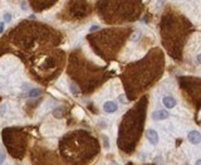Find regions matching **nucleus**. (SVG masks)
I'll use <instances>...</instances> for the list:
<instances>
[{"label": "nucleus", "mask_w": 201, "mask_h": 165, "mask_svg": "<svg viewBox=\"0 0 201 165\" xmlns=\"http://www.w3.org/2000/svg\"><path fill=\"white\" fill-rule=\"evenodd\" d=\"M146 138H147V140H148L152 145H157V144H158L160 138H158V134L156 133V130L148 129V130L146 131Z\"/></svg>", "instance_id": "f257e3e1"}, {"label": "nucleus", "mask_w": 201, "mask_h": 165, "mask_svg": "<svg viewBox=\"0 0 201 165\" xmlns=\"http://www.w3.org/2000/svg\"><path fill=\"white\" fill-rule=\"evenodd\" d=\"M187 139H189V141H190L191 144H194V145H199V144H200V141H201V135H200L199 131H196V130H191L190 133L187 134Z\"/></svg>", "instance_id": "f03ea898"}, {"label": "nucleus", "mask_w": 201, "mask_h": 165, "mask_svg": "<svg viewBox=\"0 0 201 165\" xmlns=\"http://www.w3.org/2000/svg\"><path fill=\"white\" fill-rule=\"evenodd\" d=\"M169 112H167L166 110H156L152 112V120L155 121H161V120H166L167 117H169Z\"/></svg>", "instance_id": "7ed1b4c3"}, {"label": "nucleus", "mask_w": 201, "mask_h": 165, "mask_svg": "<svg viewBox=\"0 0 201 165\" xmlns=\"http://www.w3.org/2000/svg\"><path fill=\"white\" fill-rule=\"evenodd\" d=\"M117 104L116 102H113V101H107V102H105V105H103V110H105V112H107V114H113V112H116L117 111Z\"/></svg>", "instance_id": "20e7f679"}, {"label": "nucleus", "mask_w": 201, "mask_h": 165, "mask_svg": "<svg viewBox=\"0 0 201 165\" xmlns=\"http://www.w3.org/2000/svg\"><path fill=\"white\" fill-rule=\"evenodd\" d=\"M162 102H163V105H165L167 109H172V107L176 106V100H175L174 97H171V96H166V97H163Z\"/></svg>", "instance_id": "39448f33"}, {"label": "nucleus", "mask_w": 201, "mask_h": 165, "mask_svg": "<svg viewBox=\"0 0 201 165\" xmlns=\"http://www.w3.org/2000/svg\"><path fill=\"white\" fill-rule=\"evenodd\" d=\"M40 95V88H30L29 92H28V96L30 98H35Z\"/></svg>", "instance_id": "423d86ee"}, {"label": "nucleus", "mask_w": 201, "mask_h": 165, "mask_svg": "<svg viewBox=\"0 0 201 165\" xmlns=\"http://www.w3.org/2000/svg\"><path fill=\"white\" fill-rule=\"evenodd\" d=\"M141 34H142L141 30H136V32H135V33H133V34L131 36V41H132V42H137V41L140 39Z\"/></svg>", "instance_id": "0eeeda50"}, {"label": "nucleus", "mask_w": 201, "mask_h": 165, "mask_svg": "<svg viewBox=\"0 0 201 165\" xmlns=\"http://www.w3.org/2000/svg\"><path fill=\"white\" fill-rule=\"evenodd\" d=\"M8 111V104H3V105H0V117H4L5 114Z\"/></svg>", "instance_id": "6e6552de"}, {"label": "nucleus", "mask_w": 201, "mask_h": 165, "mask_svg": "<svg viewBox=\"0 0 201 165\" xmlns=\"http://www.w3.org/2000/svg\"><path fill=\"white\" fill-rule=\"evenodd\" d=\"M62 114H63V111L60 110V107H58V109H55V110L53 111L54 117H60V116H62Z\"/></svg>", "instance_id": "1a4fd4ad"}, {"label": "nucleus", "mask_w": 201, "mask_h": 165, "mask_svg": "<svg viewBox=\"0 0 201 165\" xmlns=\"http://www.w3.org/2000/svg\"><path fill=\"white\" fill-rule=\"evenodd\" d=\"M12 22V14L10 13H5L4 14V23H10Z\"/></svg>", "instance_id": "9d476101"}, {"label": "nucleus", "mask_w": 201, "mask_h": 165, "mask_svg": "<svg viewBox=\"0 0 201 165\" xmlns=\"http://www.w3.org/2000/svg\"><path fill=\"white\" fill-rule=\"evenodd\" d=\"M69 88H71V91H72V92H73V93H74V95H77V93H79V90H78V88H77V86H76V85H74V83H72V85H71V87H69Z\"/></svg>", "instance_id": "9b49d317"}, {"label": "nucleus", "mask_w": 201, "mask_h": 165, "mask_svg": "<svg viewBox=\"0 0 201 165\" xmlns=\"http://www.w3.org/2000/svg\"><path fill=\"white\" fill-rule=\"evenodd\" d=\"M102 138H103V144H105V148H106V149H108V148H110V141H108V136L103 135Z\"/></svg>", "instance_id": "f8f14e48"}, {"label": "nucleus", "mask_w": 201, "mask_h": 165, "mask_svg": "<svg viewBox=\"0 0 201 165\" xmlns=\"http://www.w3.org/2000/svg\"><path fill=\"white\" fill-rule=\"evenodd\" d=\"M74 114H78L79 117H83V115H84L83 110H81V109H76V110H74Z\"/></svg>", "instance_id": "ddd939ff"}, {"label": "nucleus", "mask_w": 201, "mask_h": 165, "mask_svg": "<svg viewBox=\"0 0 201 165\" xmlns=\"http://www.w3.org/2000/svg\"><path fill=\"white\" fill-rule=\"evenodd\" d=\"M4 160H5V155H4V153L2 151V149H0V164H3Z\"/></svg>", "instance_id": "4468645a"}, {"label": "nucleus", "mask_w": 201, "mask_h": 165, "mask_svg": "<svg viewBox=\"0 0 201 165\" xmlns=\"http://www.w3.org/2000/svg\"><path fill=\"white\" fill-rule=\"evenodd\" d=\"M28 9V7H26V2H25V0H23V2H21V10H26Z\"/></svg>", "instance_id": "2eb2a0df"}, {"label": "nucleus", "mask_w": 201, "mask_h": 165, "mask_svg": "<svg viewBox=\"0 0 201 165\" xmlns=\"http://www.w3.org/2000/svg\"><path fill=\"white\" fill-rule=\"evenodd\" d=\"M99 29V27L98 25H93V27H91L89 28V32H94V30H98Z\"/></svg>", "instance_id": "dca6fc26"}, {"label": "nucleus", "mask_w": 201, "mask_h": 165, "mask_svg": "<svg viewBox=\"0 0 201 165\" xmlns=\"http://www.w3.org/2000/svg\"><path fill=\"white\" fill-rule=\"evenodd\" d=\"M4 32V22H0V33Z\"/></svg>", "instance_id": "f3484780"}, {"label": "nucleus", "mask_w": 201, "mask_h": 165, "mask_svg": "<svg viewBox=\"0 0 201 165\" xmlns=\"http://www.w3.org/2000/svg\"><path fill=\"white\" fill-rule=\"evenodd\" d=\"M156 164H158V163H162V159H161V156H157V159H155L153 160Z\"/></svg>", "instance_id": "a211bd4d"}, {"label": "nucleus", "mask_w": 201, "mask_h": 165, "mask_svg": "<svg viewBox=\"0 0 201 165\" xmlns=\"http://www.w3.org/2000/svg\"><path fill=\"white\" fill-rule=\"evenodd\" d=\"M118 100H119V101H122V102H123V104H126V102H127V101H126V100H124V98H123V95H122V96H119V97H118Z\"/></svg>", "instance_id": "6ab92c4d"}, {"label": "nucleus", "mask_w": 201, "mask_h": 165, "mask_svg": "<svg viewBox=\"0 0 201 165\" xmlns=\"http://www.w3.org/2000/svg\"><path fill=\"white\" fill-rule=\"evenodd\" d=\"M99 126H102V129H105V126H106V124H105V121H99V124H98Z\"/></svg>", "instance_id": "aec40b11"}, {"label": "nucleus", "mask_w": 201, "mask_h": 165, "mask_svg": "<svg viewBox=\"0 0 201 165\" xmlns=\"http://www.w3.org/2000/svg\"><path fill=\"white\" fill-rule=\"evenodd\" d=\"M160 2H162V0H157V3H158V4H160Z\"/></svg>", "instance_id": "412c9836"}]
</instances>
